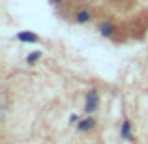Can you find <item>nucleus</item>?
I'll use <instances>...</instances> for the list:
<instances>
[{"label": "nucleus", "mask_w": 148, "mask_h": 144, "mask_svg": "<svg viewBox=\"0 0 148 144\" xmlns=\"http://www.w3.org/2000/svg\"><path fill=\"white\" fill-rule=\"evenodd\" d=\"M99 109V92L98 88H90L84 96V114H96Z\"/></svg>", "instance_id": "nucleus-1"}, {"label": "nucleus", "mask_w": 148, "mask_h": 144, "mask_svg": "<svg viewBox=\"0 0 148 144\" xmlns=\"http://www.w3.org/2000/svg\"><path fill=\"white\" fill-rule=\"evenodd\" d=\"M75 127H77L79 133H92V131L98 127V120L94 118V114H86Z\"/></svg>", "instance_id": "nucleus-2"}, {"label": "nucleus", "mask_w": 148, "mask_h": 144, "mask_svg": "<svg viewBox=\"0 0 148 144\" xmlns=\"http://www.w3.org/2000/svg\"><path fill=\"white\" fill-rule=\"evenodd\" d=\"M98 32H99V36L112 40L114 34H118V28H116V25L112 21H101L99 25H98Z\"/></svg>", "instance_id": "nucleus-3"}, {"label": "nucleus", "mask_w": 148, "mask_h": 144, "mask_svg": "<svg viewBox=\"0 0 148 144\" xmlns=\"http://www.w3.org/2000/svg\"><path fill=\"white\" fill-rule=\"evenodd\" d=\"M92 11L88 10V8H81V10H77L75 13H73V19L71 21L75 23V25H86V23L92 21Z\"/></svg>", "instance_id": "nucleus-4"}, {"label": "nucleus", "mask_w": 148, "mask_h": 144, "mask_svg": "<svg viewBox=\"0 0 148 144\" xmlns=\"http://www.w3.org/2000/svg\"><path fill=\"white\" fill-rule=\"evenodd\" d=\"M17 40L23 41V43H40V36L34 32H28V30H25V32H19L17 34Z\"/></svg>", "instance_id": "nucleus-5"}, {"label": "nucleus", "mask_w": 148, "mask_h": 144, "mask_svg": "<svg viewBox=\"0 0 148 144\" xmlns=\"http://www.w3.org/2000/svg\"><path fill=\"white\" fill-rule=\"evenodd\" d=\"M120 137H122L124 141H131V122L127 118L120 124Z\"/></svg>", "instance_id": "nucleus-6"}, {"label": "nucleus", "mask_w": 148, "mask_h": 144, "mask_svg": "<svg viewBox=\"0 0 148 144\" xmlns=\"http://www.w3.org/2000/svg\"><path fill=\"white\" fill-rule=\"evenodd\" d=\"M41 56H43V53H41V51H34V53H30L28 56L25 58V62H26L28 66H34V64H36V62L40 60Z\"/></svg>", "instance_id": "nucleus-7"}, {"label": "nucleus", "mask_w": 148, "mask_h": 144, "mask_svg": "<svg viewBox=\"0 0 148 144\" xmlns=\"http://www.w3.org/2000/svg\"><path fill=\"white\" fill-rule=\"evenodd\" d=\"M81 120H83V118H81L79 114H71V116H69V124H71V126H77Z\"/></svg>", "instance_id": "nucleus-8"}, {"label": "nucleus", "mask_w": 148, "mask_h": 144, "mask_svg": "<svg viewBox=\"0 0 148 144\" xmlns=\"http://www.w3.org/2000/svg\"><path fill=\"white\" fill-rule=\"evenodd\" d=\"M51 6H58V4H64V0H49Z\"/></svg>", "instance_id": "nucleus-9"}]
</instances>
